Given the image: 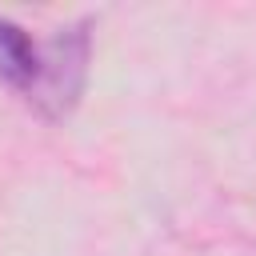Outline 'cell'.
<instances>
[{"instance_id":"1","label":"cell","mask_w":256,"mask_h":256,"mask_svg":"<svg viewBox=\"0 0 256 256\" xmlns=\"http://www.w3.org/2000/svg\"><path fill=\"white\" fill-rule=\"evenodd\" d=\"M88 60H92L88 20L56 28L40 44V76L24 100L36 104V112L44 120H68L72 108L80 104V92L88 80Z\"/></svg>"},{"instance_id":"2","label":"cell","mask_w":256,"mask_h":256,"mask_svg":"<svg viewBox=\"0 0 256 256\" xmlns=\"http://www.w3.org/2000/svg\"><path fill=\"white\" fill-rule=\"evenodd\" d=\"M36 76H40V44L32 40V32H24L16 20L0 12V80L20 96H28Z\"/></svg>"}]
</instances>
